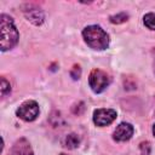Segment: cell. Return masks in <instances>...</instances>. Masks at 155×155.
Returning <instances> with one entry per match:
<instances>
[{
	"instance_id": "cell-10",
	"label": "cell",
	"mask_w": 155,
	"mask_h": 155,
	"mask_svg": "<svg viewBox=\"0 0 155 155\" xmlns=\"http://www.w3.org/2000/svg\"><path fill=\"white\" fill-rule=\"evenodd\" d=\"M143 22H144V25H145L148 29L155 30V13H154V12H150V13L144 15Z\"/></svg>"
},
{
	"instance_id": "cell-1",
	"label": "cell",
	"mask_w": 155,
	"mask_h": 155,
	"mask_svg": "<svg viewBox=\"0 0 155 155\" xmlns=\"http://www.w3.org/2000/svg\"><path fill=\"white\" fill-rule=\"evenodd\" d=\"M85 42L93 50L102 51L109 46V35L99 25H87L82 30Z\"/></svg>"
},
{
	"instance_id": "cell-4",
	"label": "cell",
	"mask_w": 155,
	"mask_h": 155,
	"mask_svg": "<svg viewBox=\"0 0 155 155\" xmlns=\"http://www.w3.org/2000/svg\"><path fill=\"white\" fill-rule=\"evenodd\" d=\"M39 104L35 101H25L23 102L16 110V115L23 121H33L39 115Z\"/></svg>"
},
{
	"instance_id": "cell-7",
	"label": "cell",
	"mask_w": 155,
	"mask_h": 155,
	"mask_svg": "<svg viewBox=\"0 0 155 155\" xmlns=\"http://www.w3.org/2000/svg\"><path fill=\"white\" fill-rule=\"evenodd\" d=\"M7 155H34V153L29 142L25 138H21L16 140V143L12 145Z\"/></svg>"
},
{
	"instance_id": "cell-3",
	"label": "cell",
	"mask_w": 155,
	"mask_h": 155,
	"mask_svg": "<svg viewBox=\"0 0 155 155\" xmlns=\"http://www.w3.org/2000/svg\"><path fill=\"white\" fill-rule=\"evenodd\" d=\"M109 84H110V78L105 71H103L101 69H93L90 73L88 85L94 93L103 92L109 86Z\"/></svg>"
},
{
	"instance_id": "cell-16",
	"label": "cell",
	"mask_w": 155,
	"mask_h": 155,
	"mask_svg": "<svg viewBox=\"0 0 155 155\" xmlns=\"http://www.w3.org/2000/svg\"><path fill=\"white\" fill-rule=\"evenodd\" d=\"M61 155H65V154H61Z\"/></svg>"
},
{
	"instance_id": "cell-5",
	"label": "cell",
	"mask_w": 155,
	"mask_h": 155,
	"mask_svg": "<svg viewBox=\"0 0 155 155\" xmlns=\"http://www.w3.org/2000/svg\"><path fill=\"white\" fill-rule=\"evenodd\" d=\"M116 119V111L114 109H97L93 111V122L99 126H107L110 125Z\"/></svg>"
},
{
	"instance_id": "cell-12",
	"label": "cell",
	"mask_w": 155,
	"mask_h": 155,
	"mask_svg": "<svg viewBox=\"0 0 155 155\" xmlns=\"http://www.w3.org/2000/svg\"><path fill=\"white\" fill-rule=\"evenodd\" d=\"M10 91H11L10 82L5 78H1V96L5 97L7 93H10Z\"/></svg>"
},
{
	"instance_id": "cell-11",
	"label": "cell",
	"mask_w": 155,
	"mask_h": 155,
	"mask_svg": "<svg viewBox=\"0 0 155 155\" xmlns=\"http://www.w3.org/2000/svg\"><path fill=\"white\" fill-rule=\"evenodd\" d=\"M128 18V15L125 13V12H121V13H117V15H114L110 17V22L114 23V24H120V23H124L126 22Z\"/></svg>"
},
{
	"instance_id": "cell-8",
	"label": "cell",
	"mask_w": 155,
	"mask_h": 155,
	"mask_svg": "<svg viewBox=\"0 0 155 155\" xmlns=\"http://www.w3.org/2000/svg\"><path fill=\"white\" fill-rule=\"evenodd\" d=\"M24 15L28 18V21H30L35 25H39V24H41L44 22V13L39 8H31V7H29V10H25L24 11Z\"/></svg>"
},
{
	"instance_id": "cell-9",
	"label": "cell",
	"mask_w": 155,
	"mask_h": 155,
	"mask_svg": "<svg viewBox=\"0 0 155 155\" xmlns=\"http://www.w3.org/2000/svg\"><path fill=\"white\" fill-rule=\"evenodd\" d=\"M64 147L68 149H75L80 144V137L76 133H70L64 139Z\"/></svg>"
},
{
	"instance_id": "cell-6",
	"label": "cell",
	"mask_w": 155,
	"mask_h": 155,
	"mask_svg": "<svg viewBox=\"0 0 155 155\" xmlns=\"http://www.w3.org/2000/svg\"><path fill=\"white\" fill-rule=\"evenodd\" d=\"M134 128L131 124L128 122H121L114 131L113 133V138L116 142H126L132 136H133Z\"/></svg>"
},
{
	"instance_id": "cell-2",
	"label": "cell",
	"mask_w": 155,
	"mask_h": 155,
	"mask_svg": "<svg viewBox=\"0 0 155 155\" xmlns=\"http://www.w3.org/2000/svg\"><path fill=\"white\" fill-rule=\"evenodd\" d=\"M0 25H1V51H7L15 47L18 42L19 35L18 30L11 17L7 15L0 16Z\"/></svg>"
},
{
	"instance_id": "cell-13",
	"label": "cell",
	"mask_w": 155,
	"mask_h": 155,
	"mask_svg": "<svg viewBox=\"0 0 155 155\" xmlns=\"http://www.w3.org/2000/svg\"><path fill=\"white\" fill-rule=\"evenodd\" d=\"M70 75H71V78H73L74 80H78V79H80V75H81V69H80V67L75 64V65L73 67L71 71H70Z\"/></svg>"
},
{
	"instance_id": "cell-15",
	"label": "cell",
	"mask_w": 155,
	"mask_h": 155,
	"mask_svg": "<svg viewBox=\"0 0 155 155\" xmlns=\"http://www.w3.org/2000/svg\"><path fill=\"white\" fill-rule=\"evenodd\" d=\"M154 73H155V62H154Z\"/></svg>"
},
{
	"instance_id": "cell-14",
	"label": "cell",
	"mask_w": 155,
	"mask_h": 155,
	"mask_svg": "<svg viewBox=\"0 0 155 155\" xmlns=\"http://www.w3.org/2000/svg\"><path fill=\"white\" fill-rule=\"evenodd\" d=\"M153 133H154V136H155V124H154V126H153Z\"/></svg>"
}]
</instances>
